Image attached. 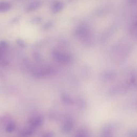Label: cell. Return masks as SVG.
<instances>
[{"label": "cell", "mask_w": 137, "mask_h": 137, "mask_svg": "<svg viewBox=\"0 0 137 137\" xmlns=\"http://www.w3.org/2000/svg\"><path fill=\"white\" fill-rule=\"evenodd\" d=\"M41 137H52V134L49 133H46L41 136Z\"/></svg>", "instance_id": "cell-9"}, {"label": "cell", "mask_w": 137, "mask_h": 137, "mask_svg": "<svg viewBox=\"0 0 137 137\" xmlns=\"http://www.w3.org/2000/svg\"><path fill=\"white\" fill-rule=\"evenodd\" d=\"M17 43L18 45V46H19L20 47H23V48L25 47V46H26L25 42L20 39H18L17 40Z\"/></svg>", "instance_id": "cell-6"}, {"label": "cell", "mask_w": 137, "mask_h": 137, "mask_svg": "<svg viewBox=\"0 0 137 137\" xmlns=\"http://www.w3.org/2000/svg\"><path fill=\"white\" fill-rule=\"evenodd\" d=\"M41 5V3L39 1H35L31 2L26 9V12H31L33 11L36 10L39 8L40 6Z\"/></svg>", "instance_id": "cell-2"}, {"label": "cell", "mask_w": 137, "mask_h": 137, "mask_svg": "<svg viewBox=\"0 0 137 137\" xmlns=\"http://www.w3.org/2000/svg\"><path fill=\"white\" fill-rule=\"evenodd\" d=\"M32 21L34 23H38L40 21V18L39 17H35L32 20Z\"/></svg>", "instance_id": "cell-8"}, {"label": "cell", "mask_w": 137, "mask_h": 137, "mask_svg": "<svg viewBox=\"0 0 137 137\" xmlns=\"http://www.w3.org/2000/svg\"><path fill=\"white\" fill-rule=\"evenodd\" d=\"M11 8V4L8 2H0V12H5L9 10Z\"/></svg>", "instance_id": "cell-4"}, {"label": "cell", "mask_w": 137, "mask_h": 137, "mask_svg": "<svg viewBox=\"0 0 137 137\" xmlns=\"http://www.w3.org/2000/svg\"><path fill=\"white\" fill-rule=\"evenodd\" d=\"M0 49H1V47H0Z\"/></svg>", "instance_id": "cell-10"}, {"label": "cell", "mask_w": 137, "mask_h": 137, "mask_svg": "<svg viewBox=\"0 0 137 137\" xmlns=\"http://www.w3.org/2000/svg\"><path fill=\"white\" fill-rule=\"evenodd\" d=\"M8 46V43L5 41H2L0 42V47H1V49L3 48L4 49Z\"/></svg>", "instance_id": "cell-7"}, {"label": "cell", "mask_w": 137, "mask_h": 137, "mask_svg": "<svg viewBox=\"0 0 137 137\" xmlns=\"http://www.w3.org/2000/svg\"><path fill=\"white\" fill-rule=\"evenodd\" d=\"M34 129L31 127L24 129L19 132V135L22 137H29L32 136L34 133Z\"/></svg>", "instance_id": "cell-3"}, {"label": "cell", "mask_w": 137, "mask_h": 137, "mask_svg": "<svg viewBox=\"0 0 137 137\" xmlns=\"http://www.w3.org/2000/svg\"><path fill=\"white\" fill-rule=\"evenodd\" d=\"M16 129V124L15 122L12 121H10L8 123L6 127V131L8 133L13 132Z\"/></svg>", "instance_id": "cell-5"}, {"label": "cell", "mask_w": 137, "mask_h": 137, "mask_svg": "<svg viewBox=\"0 0 137 137\" xmlns=\"http://www.w3.org/2000/svg\"><path fill=\"white\" fill-rule=\"evenodd\" d=\"M42 123L43 119L40 115H33L28 120L29 127L34 129L41 126Z\"/></svg>", "instance_id": "cell-1"}]
</instances>
